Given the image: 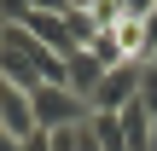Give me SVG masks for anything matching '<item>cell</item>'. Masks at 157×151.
Listing matches in <instances>:
<instances>
[{
    "mask_svg": "<svg viewBox=\"0 0 157 151\" xmlns=\"http://www.w3.org/2000/svg\"><path fill=\"white\" fill-rule=\"evenodd\" d=\"M29 105H35V128H41V134L82 128V122L93 116V105H87L82 93H70V87H35V93H29Z\"/></svg>",
    "mask_w": 157,
    "mask_h": 151,
    "instance_id": "obj_1",
    "label": "cell"
},
{
    "mask_svg": "<svg viewBox=\"0 0 157 151\" xmlns=\"http://www.w3.org/2000/svg\"><path fill=\"white\" fill-rule=\"evenodd\" d=\"M140 70H146V64H117V70H105V81H99V93H93V111H122V105H134Z\"/></svg>",
    "mask_w": 157,
    "mask_h": 151,
    "instance_id": "obj_2",
    "label": "cell"
},
{
    "mask_svg": "<svg viewBox=\"0 0 157 151\" xmlns=\"http://www.w3.org/2000/svg\"><path fill=\"white\" fill-rule=\"evenodd\" d=\"M0 128H6V134H17V140L41 134V128H35V105H29V93H23V87H12L6 76H0Z\"/></svg>",
    "mask_w": 157,
    "mask_h": 151,
    "instance_id": "obj_3",
    "label": "cell"
},
{
    "mask_svg": "<svg viewBox=\"0 0 157 151\" xmlns=\"http://www.w3.org/2000/svg\"><path fill=\"white\" fill-rule=\"evenodd\" d=\"M23 29L41 41V47H52V52H76V41H70V12H29L23 17Z\"/></svg>",
    "mask_w": 157,
    "mask_h": 151,
    "instance_id": "obj_4",
    "label": "cell"
},
{
    "mask_svg": "<svg viewBox=\"0 0 157 151\" xmlns=\"http://www.w3.org/2000/svg\"><path fill=\"white\" fill-rule=\"evenodd\" d=\"M99 81H105V64L82 47V52H70V93H82L87 105H93V93H99Z\"/></svg>",
    "mask_w": 157,
    "mask_h": 151,
    "instance_id": "obj_5",
    "label": "cell"
},
{
    "mask_svg": "<svg viewBox=\"0 0 157 151\" xmlns=\"http://www.w3.org/2000/svg\"><path fill=\"white\" fill-rule=\"evenodd\" d=\"M122 134H128V151H151V111L146 105H122Z\"/></svg>",
    "mask_w": 157,
    "mask_h": 151,
    "instance_id": "obj_6",
    "label": "cell"
},
{
    "mask_svg": "<svg viewBox=\"0 0 157 151\" xmlns=\"http://www.w3.org/2000/svg\"><path fill=\"white\" fill-rule=\"evenodd\" d=\"M87 128H93V140L105 151H128V134H122V116H117V111H93Z\"/></svg>",
    "mask_w": 157,
    "mask_h": 151,
    "instance_id": "obj_7",
    "label": "cell"
},
{
    "mask_svg": "<svg viewBox=\"0 0 157 151\" xmlns=\"http://www.w3.org/2000/svg\"><path fill=\"white\" fill-rule=\"evenodd\" d=\"M134 105H146V111L157 116V64H146V70H140V93H134Z\"/></svg>",
    "mask_w": 157,
    "mask_h": 151,
    "instance_id": "obj_8",
    "label": "cell"
},
{
    "mask_svg": "<svg viewBox=\"0 0 157 151\" xmlns=\"http://www.w3.org/2000/svg\"><path fill=\"white\" fill-rule=\"evenodd\" d=\"M29 17V0H0V23H23Z\"/></svg>",
    "mask_w": 157,
    "mask_h": 151,
    "instance_id": "obj_9",
    "label": "cell"
},
{
    "mask_svg": "<svg viewBox=\"0 0 157 151\" xmlns=\"http://www.w3.org/2000/svg\"><path fill=\"white\" fill-rule=\"evenodd\" d=\"M29 12H70V0H29Z\"/></svg>",
    "mask_w": 157,
    "mask_h": 151,
    "instance_id": "obj_10",
    "label": "cell"
},
{
    "mask_svg": "<svg viewBox=\"0 0 157 151\" xmlns=\"http://www.w3.org/2000/svg\"><path fill=\"white\" fill-rule=\"evenodd\" d=\"M23 151H52V134H29V140H23Z\"/></svg>",
    "mask_w": 157,
    "mask_h": 151,
    "instance_id": "obj_11",
    "label": "cell"
},
{
    "mask_svg": "<svg viewBox=\"0 0 157 151\" xmlns=\"http://www.w3.org/2000/svg\"><path fill=\"white\" fill-rule=\"evenodd\" d=\"M0 151H23V140H17V134H6V128H0Z\"/></svg>",
    "mask_w": 157,
    "mask_h": 151,
    "instance_id": "obj_12",
    "label": "cell"
},
{
    "mask_svg": "<svg viewBox=\"0 0 157 151\" xmlns=\"http://www.w3.org/2000/svg\"><path fill=\"white\" fill-rule=\"evenodd\" d=\"M93 6H105V0H70V12H93Z\"/></svg>",
    "mask_w": 157,
    "mask_h": 151,
    "instance_id": "obj_13",
    "label": "cell"
},
{
    "mask_svg": "<svg viewBox=\"0 0 157 151\" xmlns=\"http://www.w3.org/2000/svg\"><path fill=\"white\" fill-rule=\"evenodd\" d=\"M151 151H157V116H151Z\"/></svg>",
    "mask_w": 157,
    "mask_h": 151,
    "instance_id": "obj_14",
    "label": "cell"
}]
</instances>
